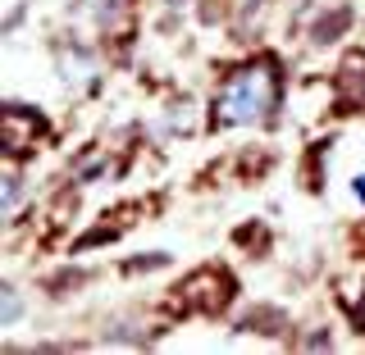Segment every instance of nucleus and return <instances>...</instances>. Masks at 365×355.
<instances>
[{
	"instance_id": "obj_6",
	"label": "nucleus",
	"mask_w": 365,
	"mask_h": 355,
	"mask_svg": "<svg viewBox=\"0 0 365 355\" xmlns=\"http://www.w3.org/2000/svg\"><path fill=\"white\" fill-rule=\"evenodd\" d=\"M351 191H356V196H361V201H365V174H361V178H356V187H351Z\"/></svg>"
},
{
	"instance_id": "obj_5",
	"label": "nucleus",
	"mask_w": 365,
	"mask_h": 355,
	"mask_svg": "<svg viewBox=\"0 0 365 355\" xmlns=\"http://www.w3.org/2000/svg\"><path fill=\"white\" fill-rule=\"evenodd\" d=\"M347 18H351V9H338V14H329V18L315 28V41H334V32L347 28Z\"/></svg>"
},
{
	"instance_id": "obj_3",
	"label": "nucleus",
	"mask_w": 365,
	"mask_h": 355,
	"mask_svg": "<svg viewBox=\"0 0 365 355\" xmlns=\"http://www.w3.org/2000/svg\"><path fill=\"white\" fill-rule=\"evenodd\" d=\"M41 132H46L41 114H32L28 105H9L5 110V151L9 155H28L32 146L41 142Z\"/></svg>"
},
{
	"instance_id": "obj_4",
	"label": "nucleus",
	"mask_w": 365,
	"mask_h": 355,
	"mask_svg": "<svg viewBox=\"0 0 365 355\" xmlns=\"http://www.w3.org/2000/svg\"><path fill=\"white\" fill-rule=\"evenodd\" d=\"M338 96L347 110H365V55H347L338 73Z\"/></svg>"
},
{
	"instance_id": "obj_1",
	"label": "nucleus",
	"mask_w": 365,
	"mask_h": 355,
	"mask_svg": "<svg viewBox=\"0 0 365 355\" xmlns=\"http://www.w3.org/2000/svg\"><path fill=\"white\" fill-rule=\"evenodd\" d=\"M283 100V73L279 60H256L247 68H237L233 78L224 83L220 100H215V123L220 128H237V123H260L279 110Z\"/></svg>"
},
{
	"instance_id": "obj_2",
	"label": "nucleus",
	"mask_w": 365,
	"mask_h": 355,
	"mask_svg": "<svg viewBox=\"0 0 365 355\" xmlns=\"http://www.w3.org/2000/svg\"><path fill=\"white\" fill-rule=\"evenodd\" d=\"M228 301H233V273L224 269H201L174 287V305L187 314H224Z\"/></svg>"
}]
</instances>
